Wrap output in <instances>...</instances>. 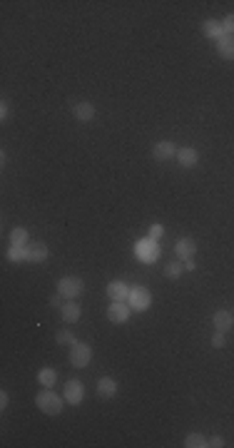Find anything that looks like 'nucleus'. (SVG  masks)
I'll use <instances>...</instances> for the list:
<instances>
[{
	"mask_svg": "<svg viewBox=\"0 0 234 448\" xmlns=\"http://www.w3.org/2000/svg\"><path fill=\"white\" fill-rule=\"evenodd\" d=\"M35 403H38V408H40L43 413H50V416H55V413H60V411H63V401H60V396H58L55 391H50V388L40 391V393H38V398H35Z\"/></svg>",
	"mask_w": 234,
	"mask_h": 448,
	"instance_id": "f257e3e1",
	"label": "nucleus"
},
{
	"mask_svg": "<svg viewBox=\"0 0 234 448\" xmlns=\"http://www.w3.org/2000/svg\"><path fill=\"white\" fill-rule=\"evenodd\" d=\"M82 289H85V284H82V279H80V277H63V279H60V284H58V292H60L63 297H68V299L80 297V294H82Z\"/></svg>",
	"mask_w": 234,
	"mask_h": 448,
	"instance_id": "f03ea898",
	"label": "nucleus"
},
{
	"mask_svg": "<svg viewBox=\"0 0 234 448\" xmlns=\"http://www.w3.org/2000/svg\"><path fill=\"white\" fill-rule=\"evenodd\" d=\"M127 301H130V306H132L135 311H145V309L150 306V292H147V289H142V287H137V289H132V292H130Z\"/></svg>",
	"mask_w": 234,
	"mask_h": 448,
	"instance_id": "7ed1b4c3",
	"label": "nucleus"
},
{
	"mask_svg": "<svg viewBox=\"0 0 234 448\" xmlns=\"http://www.w3.org/2000/svg\"><path fill=\"white\" fill-rule=\"evenodd\" d=\"M90 356H92V351H90V346H87V344H80V341H75V344H73L70 361H73L75 366H87V364H90Z\"/></svg>",
	"mask_w": 234,
	"mask_h": 448,
	"instance_id": "20e7f679",
	"label": "nucleus"
},
{
	"mask_svg": "<svg viewBox=\"0 0 234 448\" xmlns=\"http://www.w3.org/2000/svg\"><path fill=\"white\" fill-rule=\"evenodd\" d=\"M82 396H85V388H82L80 381H68V383H65V401H68V403L78 406V403L82 401Z\"/></svg>",
	"mask_w": 234,
	"mask_h": 448,
	"instance_id": "39448f33",
	"label": "nucleus"
},
{
	"mask_svg": "<svg viewBox=\"0 0 234 448\" xmlns=\"http://www.w3.org/2000/svg\"><path fill=\"white\" fill-rule=\"evenodd\" d=\"M137 254H140L145 262H152V259H157V257H159V247H157V242H152V239H145V242H140V247H137Z\"/></svg>",
	"mask_w": 234,
	"mask_h": 448,
	"instance_id": "423d86ee",
	"label": "nucleus"
},
{
	"mask_svg": "<svg viewBox=\"0 0 234 448\" xmlns=\"http://www.w3.org/2000/svg\"><path fill=\"white\" fill-rule=\"evenodd\" d=\"M107 316H110V321H115V324H122V321H127V316H130V309H127L122 301H112V304H110V309H107Z\"/></svg>",
	"mask_w": 234,
	"mask_h": 448,
	"instance_id": "0eeeda50",
	"label": "nucleus"
},
{
	"mask_svg": "<svg viewBox=\"0 0 234 448\" xmlns=\"http://www.w3.org/2000/svg\"><path fill=\"white\" fill-rule=\"evenodd\" d=\"M152 154H155V159H159V162H167L169 157H174V142H157L155 145V149H152Z\"/></svg>",
	"mask_w": 234,
	"mask_h": 448,
	"instance_id": "6e6552de",
	"label": "nucleus"
},
{
	"mask_svg": "<svg viewBox=\"0 0 234 448\" xmlns=\"http://www.w3.org/2000/svg\"><path fill=\"white\" fill-rule=\"evenodd\" d=\"M107 294H110L112 301H125V299L130 297V289H127V284H122V282H112V284H107Z\"/></svg>",
	"mask_w": 234,
	"mask_h": 448,
	"instance_id": "1a4fd4ad",
	"label": "nucleus"
},
{
	"mask_svg": "<svg viewBox=\"0 0 234 448\" xmlns=\"http://www.w3.org/2000/svg\"><path fill=\"white\" fill-rule=\"evenodd\" d=\"M217 50H219L222 58L234 60V38H232V35H222V38L217 40Z\"/></svg>",
	"mask_w": 234,
	"mask_h": 448,
	"instance_id": "9d476101",
	"label": "nucleus"
},
{
	"mask_svg": "<svg viewBox=\"0 0 234 448\" xmlns=\"http://www.w3.org/2000/svg\"><path fill=\"white\" fill-rule=\"evenodd\" d=\"M194 249H197V244H194V239H189V237H184V239L177 242V257H179V259H192V257H194Z\"/></svg>",
	"mask_w": 234,
	"mask_h": 448,
	"instance_id": "9b49d317",
	"label": "nucleus"
},
{
	"mask_svg": "<svg viewBox=\"0 0 234 448\" xmlns=\"http://www.w3.org/2000/svg\"><path fill=\"white\" fill-rule=\"evenodd\" d=\"M177 159H179L182 167H194L197 159H199V154H197V149H192V147H182V149L177 152Z\"/></svg>",
	"mask_w": 234,
	"mask_h": 448,
	"instance_id": "f8f14e48",
	"label": "nucleus"
},
{
	"mask_svg": "<svg viewBox=\"0 0 234 448\" xmlns=\"http://www.w3.org/2000/svg\"><path fill=\"white\" fill-rule=\"evenodd\" d=\"M48 259V247L43 242H35L28 247V262H45Z\"/></svg>",
	"mask_w": 234,
	"mask_h": 448,
	"instance_id": "ddd939ff",
	"label": "nucleus"
},
{
	"mask_svg": "<svg viewBox=\"0 0 234 448\" xmlns=\"http://www.w3.org/2000/svg\"><path fill=\"white\" fill-rule=\"evenodd\" d=\"M73 110H75V117L82 122H90L95 117V105H90V102H78Z\"/></svg>",
	"mask_w": 234,
	"mask_h": 448,
	"instance_id": "4468645a",
	"label": "nucleus"
},
{
	"mask_svg": "<svg viewBox=\"0 0 234 448\" xmlns=\"http://www.w3.org/2000/svg\"><path fill=\"white\" fill-rule=\"evenodd\" d=\"M202 33L207 35V38H222L224 35V28H222V23H217V20H207L204 25H202Z\"/></svg>",
	"mask_w": 234,
	"mask_h": 448,
	"instance_id": "2eb2a0df",
	"label": "nucleus"
},
{
	"mask_svg": "<svg viewBox=\"0 0 234 448\" xmlns=\"http://www.w3.org/2000/svg\"><path fill=\"white\" fill-rule=\"evenodd\" d=\"M115 391H117V383H115V378H100V383H97V393H100L102 398H110V396H115Z\"/></svg>",
	"mask_w": 234,
	"mask_h": 448,
	"instance_id": "dca6fc26",
	"label": "nucleus"
},
{
	"mask_svg": "<svg viewBox=\"0 0 234 448\" xmlns=\"http://www.w3.org/2000/svg\"><path fill=\"white\" fill-rule=\"evenodd\" d=\"M232 326V314L229 311H217L214 314V329L217 331H227Z\"/></svg>",
	"mask_w": 234,
	"mask_h": 448,
	"instance_id": "f3484780",
	"label": "nucleus"
},
{
	"mask_svg": "<svg viewBox=\"0 0 234 448\" xmlns=\"http://www.w3.org/2000/svg\"><path fill=\"white\" fill-rule=\"evenodd\" d=\"M80 314H82V311H80V306H78V304H73V301L63 306V319H65V321H70V324H75V321L80 319Z\"/></svg>",
	"mask_w": 234,
	"mask_h": 448,
	"instance_id": "a211bd4d",
	"label": "nucleus"
},
{
	"mask_svg": "<svg viewBox=\"0 0 234 448\" xmlns=\"http://www.w3.org/2000/svg\"><path fill=\"white\" fill-rule=\"evenodd\" d=\"M10 242L15 247H28V232L25 229H13L10 232Z\"/></svg>",
	"mask_w": 234,
	"mask_h": 448,
	"instance_id": "6ab92c4d",
	"label": "nucleus"
},
{
	"mask_svg": "<svg viewBox=\"0 0 234 448\" xmlns=\"http://www.w3.org/2000/svg\"><path fill=\"white\" fill-rule=\"evenodd\" d=\"M8 259L10 262H23V259H28V247H10V252H8Z\"/></svg>",
	"mask_w": 234,
	"mask_h": 448,
	"instance_id": "aec40b11",
	"label": "nucleus"
},
{
	"mask_svg": "<svg viewBox=\"0 0 234 448\" xmlns=\"http://www.w3.org/2000/svg\"><path fill=\"white\" fill-rule=\"evenodd\" d=\"M38 378H40V383H43L45 388H50V386L55 383V378H58V373H55L53 369H43V371L38 373Z\"/></svg>",
	"mask_w": 234,
	"mask_h": 448,
	"instance_id": "412c9836",
	"label": "nucleus"
},
{
	"mask_svg": "<svg viewBox=\"0 0 234 448\" xmlns=\"http://www.w3.org/2000/svg\"><path fill=\"white\" fill-rule=\"evenodd\" d=\"M184 446H187V448H204V446H207V441H204V436H202V433H189V436H187V441H184Z\"/></svg>",
	"mask_w": 234,
	"mask_h": 448,
	"instance_id": "4be33fe9",
	"label": "nucleus"
},
{
	"mask_svg": "<svg viewBox=\"0 0 234 448\" xmlns=\"http://www.w3.org/2000/svg\"><path fill=\"white\" fill-rule=\"evenodd\" d=\"M179 274H182V267H179V264H167V267H164V277L177 279Z\"/></svg>",
	"mask_w": 234,
	"mask_h": 448,
	"instance_id": "5701e85b",
	"label": "nucleus"
},
{
	"mask_svg": "<svg viewBox=\"0 0 234 448\" xmlns=\"http://www.w3.org/2000/svg\"><path fill=\"white\" fill-rule=\"evenodd\" d=\"M222 28H224V35H232V38H234V15H227L224 23H222Z\"/></svg>",
	"mask_w": 234,
	"mask_h": 448,
	"instance_id": "b1692460",
	"label": "nucleus"
},
{
	"mask_svg": "<svg viewBox=\"0 0 234 448\" xmlns=\"http://www.w3.org/2000/svg\"><path fill=\"white\" fill-rule=\"evenodd\" d=\"M162 234H164L162 224H152V229H150V239H152V242H157V239H159Z\"/></svg>",
	"mask_w": 234,
	"mask_h": 448,
	"instance_id": "393cba45",
	"label": "nucleus"
},
{
	"mask_svg": "<svg viewBox=\"0 0 234 448\" xmlns=\"http://www.w3.org/2000/svg\"><path fill=\"white\" fill-rule=\"evenodd\" d=\"M58 341H60V344H75V336H73L70 331H60V334H58Z\"/></svg>",
	"mask_w": 234,
	"mask_h": 448,
	"instance_id": "a878e982",
	"label": "nucleus"
},
{
	"mask_svg": "<svg viewBox=\"0 0 234 448\" xmlns=\"http://www.w3.org/2000/svg\"><path fill=\"white\" fill-rule=\"evenodd\" d=\"M212 344H214L217 349H222V346H224V331H217V334L212 336Z\"/></svg>",
	"mask_w": 234,
	"mask_h": 448,
	"instance_id": "bb28decb",
	"label": "nucleus"
},
{
	"mask_svg": "<svg viewBox=\"0 0 234 448\" xmlns=\"http://www.w3.org/2000/svg\"><path fill=\"white\" fill-rule=\"evenodd\" d=\"M50 304H53V306H65V304H63V294H60V292L53 294V297H50Z\"/></svg>",
	"mask_w": 234,
	"mask_h": 448,
	"instance_id": "cd10ccee",
	"label": "nucleus"
},
{
	"mask_svg": "<svg viewBox=\"0 0 234 448\" xmlns=\"http://www.w3.org/2000/svg\"><path fill=\"white\" fill-rule=\"evenodd\" d=\"M207 446H214V448H219V446H224V441H222V436H214Z\"/></svg>",
	"mask_w": 234,
	"mask_h": 448,
	"instance_id": "c85d7f7f",
	"label": "nucleus"
},
{
	"mask_svg": "<svg viewBox=\"0 0 234 448\" xmlns=\"http://www.w3.org/2000/svg\"><path fill=\"white\" fill-rule=\"evenodd\" d=\"M0 117H3V120L8 117V102H3V107H0Z\"/></svg>",
	"mask_w": 234,
	"mask_h": 448,
	"instance_id": "c756f323",
	"label": "nucleus"
},
{
	"mask_svg": "<svg viewBox=\"0 0 234 448\" xmlns=\"http://www.w3.org/2000/svg\"><path fill=\"white\" fill-rule=\"evenodd\" d=\"M184 269H189V272H192V269H194V262H192V259H184Z\"/></svg>",
	"mask_w": 234,
	"mask_h": 448,
	"instance_id": "7c9ffc66",
	"label": "nucleus"
},
{
	"mask_svg": "<svg viewBox=\"0 0 234 448\" xmlns=\"http://www.w3.org/2000/svg\"><path fill=\"white\" fill-rule=\"evenodd\" d=\"M0 401H3V403H0V406H3V408H5V406H8V393H0Z\"/></svg>",
	"mask_w": 234,
	"mask_h": 448,
	"instance_id": "2f4dec72",
	"label": "nucleus"
}]
</instances>
